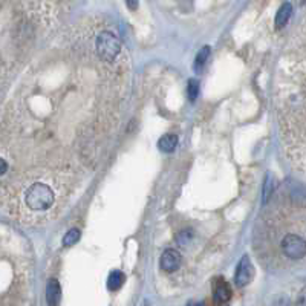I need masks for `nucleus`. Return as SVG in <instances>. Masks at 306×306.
<instances>
[{
  "instance_id": "nucleus-9",
  "label": "nucleus",
  "mask_w": 306,
  "mask_h": 306,
  "mask_svg": "<svg viewBox=\"0 0 306 306\" xmlns=\"http://www.w3.org/2000/svg\"><path fill=\"white\" fill-rule=\"evenodd\" d=\"M176 146H178V137L171 135V133H167V135L161 137L158 141V147L164 153H171L176 149Z\"/></svg>"
},
{
  "instance_id": "nucleus-10",
  "label": "nucleus",
  "mask_w": 306,
  "mask_h": 306,
  "mask_svg": "<svg viewBox=\"0 0 306 306\" xmlns=\"http://www.w3.org/2000/svg\"><path fill=\"white\" fill-rule=\"evenodd\" d=\"M123 283H124V274L121 273V271H112L110 274H109V279H107V288L110 290V291H117V290H120L121 286H123Z\"/></svg>"
},
{
  "instance_id": "nucleus-19",
  "label": "nucleus",
  "mask_w": 306,
  "mask_h": 306,
  "mask_svg": "<svg viewBox=\"0 0 306 306\" xmlns=\"http://www.w3.org/2000/svg\"><path fill=\"white\" fill-rule=\"evenodd\" d=\"M196 306H204V303H198Z\"/></svg>"
},
{
  "instance_id": "nucleus-4",
  "label": "nucleus",
  "mask_w": 306,
  "mask_h": 306,
  "mask_svg": "<svg viewBox=\"0 0 306 306\" xmlns=\"http://www.w3.org/2000/svg\"><path fill=\"white\" fill-rule=\"evenodd\" d=\"M253 277V265H251V260L248 256H243L240 259V262L237 263V268H236V276H234V283L242 288V286L248 285V282L251 280Z\"/></svg>"
},
{
  "instance_id": "nucleus-13",
  "label": "nucleus",
  "mask_w": 306,
  "mask_h": 306,
  "mask_svg": "<svg viewBox=\"0 0 306 306\" xmlns=\"http://www.w3.org/2000/svg\"><path fill=\"white\" fill-rule=\"evenodd\" d=\"M187 93H188V98L190 101H195L196 97H198V93H199V83L195 80V78H191L188 80V86H187Z\"/></svg>"
},
{
  "instance_id": "nucleus-11",
  "label": "nucleus",
  "mask_w": 306,
  "mask_h": 306,
  "mask_svg": "<svg viewBox=\"0 0 306 306\" xmlns=\"http://www.w3.org/2000/svg\"><path fill=\"white\" fill-rule=\"evenodd\" d=\"M208 57H210V48L208 46H204L199 52H198V55H196V59H195V71H201L204 66H205V63L208 62Z\"/></svg>"
},
{
  "instance_id": "nucleus-15",
  "label": "nucleus",
  "mask_w": 306,
  "mask_h": 306,
  "mask_svg": "<svg viewBox=\"0 0 306 306\" xmlns=\"http://www.w3.org/2000/svg\"><path fill=\"white\" fill-rule=\"evenodd\" d=\"M296 306H306V286L300 291V294L296 300Z\"/></svg>"
},
{
  "instance_id": "nucleus-12",
  "label": "nucleus",
  "mask_w": 306,
  "mask_h": 306,
  "mask_svg": "<svg viewBox=\"0 0 306 306\" xmlns=\"http://www.w3.org/2000/svg\"><path fill=\"white\" fill-rule=\"evenodd\" d=\"M78 239H80V230L72 228V230H69V231L65 234V237H63V245H65V246H71V245H74V243L78 242Z\"/></svg>"
},
{
  "instance_id": "nucleus-16",
  "label": "nucleus",
  "mask_w": 306,
  "mask_h": 306,
  "mask_svg": "<svg viewBox=\"0 0 306 306\" xmlns=\"http://www.w3.org/2000/svg\"><path fill=\"white\" fill-rule=\"evenodd\" d=\"M0 162H2V171H0V173L5 175V173H6V161H5V159H0Z\"/></svg>"
},
{
  "instance_id": "nucleus-17",
  "label": "nucleus",
  "mask_w": 306,
  "mask_h": 306,
  "mask_svg": "<svg viewBox=\"0 0 306 306\" xmlns=\"http://www.w3.org/2000/svg\"><path fill=\"white\" fill-rule=\"evenodd\" d=\"M127 5H129L130 8H137V6H138V3H137V2H135V3H133V2H129Z\"/></svg>"
},
{
  "instance_id": "nucleus-6",
  "label": "nucleus",
  "mask_w": 306,
  "mask_h": 306,
  "mask_svg": "<svg viewBox=\"0 0 306 306\" xmlns=\"http://www.w3.org/2000/svg\"><path fill=\"white\" fill-rule=\"evenodd\" d=\"M62 300V288L57 279H49L46 285V302L49 306H59Z\"/></svg>"
},
{
  "instance_id": "nucleus-3",
  "label": "nucleus",
  "mask_w": 306,
  "mask_h": 306,
  "mask_svg": "<svg viewBox=\"0 0 306 306\" xmlns=\"http://www.w3.org/2000/svg\"><path fill=\"white\" fill-rule=\"evenodd\" d=\"M280 248H282V253L285 254V257L293 259V260H300L306 256V239L294 233L285 234L280 242Z\"/></svg>"
},
{
  "instance_id": "nucleus-7",
  "label": "nucleus",
  "mask_w": 306,
  "mask_h": 306,
  "mask_svg": "<svg viewBox=\"0 0 306 306\" xmlns=\"http://www.w3.org/2000/svg\"><path fill=\"white\" fill-rule=\"evenodd\" d=\"M213 294H215L216 303H225V302H228L230 299H231V288H230V285L224 279H221L215 285V293Z\"/></svg>"
},
{
  "instance_id": "nucleus-18",
  "label": "nucleus",
  "mask_w": 306,
  "mask_h": 306,
  "mask_svg": "<svg viewBox=\"0 0 306 306\" xmlns=\"http://www.w3.org/2000/svg\"><path fill=\"white\" fill-rule=\"evenodd\" d=\"M187 306H195V305H193V303H191V302H188V303H187Z\"/></svg>"
},
{
  "instance_id": "nucleus-2",
  "label": "nucleus",
  "mask_w": 306,
  "mask_h": 306,
  "mask_svg": "<svg viewBox=\"0 0 306 306\" xmlns=\"http://www.w3.org/2000/svg\"><path fill=\"white\" fill-rule=\"evenodd\" d=\"M97 51L104 62H115L121 52V43L118 37L110 31H101L97 37Z\"/></svg>"
},
{
  "instance_id": "nucleus-8",
  "label": "nucleus",
  "mask_w": 306,
  "mask_h": 306,
  "mask_svg": "<svg viewBox=\"0 0 306 306\" xmlns=\"http://www.w3.org/2000/svg\"><path fill=\"white\" fill-rule=\"evenodd\" d=\"M291 14H293V5L290 2H285L276 14V28H283L288 23Z\"/></svg>"
},
{
  "instance_id": "nucleus-1",
  "label": "nucleus",
  "mask_w": 306,
  "mask_h": 306,
  "mask_svg": "<svg viewBox=\"0 0 306 306\" xmlns=\"http://www.w3.org/2000/svg\"><path fill=\"white\" fill-rule=\"evenodd\" d=\"M55 201L54 190L45 182H34L25 191V204L32 212H45Z\"/></svg>"
},
{
  "instance_id": "nucleus-14",
  "label": "nucleus",
  "mask_w": 306,
  "mask_h": 306,
  "mask_svg": "<svg viewBox=\"0 0 306 306\" xmlns=\"http://www.w3.org/2000/svg\"><path fill=\"white\" fill-rule=\"evenodd\" d=\"M191 237H193V233H191V230H185V231H181V233L176 236V242L184 246Z\"/></svg>"
},
{
  "instance_id": "nucleus-5",
  "label": "nucleus",
  "mask_w": 306,
  "mask_h": 306,
  "mask_svg": "<svg viewBox=\"0 0 306 306\" xmlns=\"http://www.w3.org/2000/svg\"><path fill=\"white\" fill-rule=\"evenodd\" d=\"M182 262V256L178 250H173V248H168L161 254V268L165 273H175L178 268L181 266Z\"/></svg>"
}]
</instances>
